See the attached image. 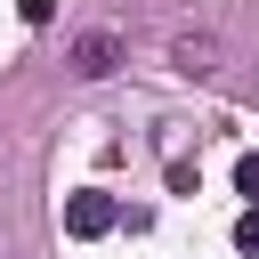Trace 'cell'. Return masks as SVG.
Here are the masks:
<instances>
[{"label": "cell", "instance_id": "1", "mask_svg": "<svg viewBox=\"0 0 259 259\" xmlns=\"http://www.w3.org/2000/svg\"><path fill=\"white\" fill-rule=\"evenodd\" d=\"M113 65H121V40H113V32H81V40H73V73H81V81H105Z\"/></svg>", "mask_w": 259, "mask_h": 259}, {"label": "cell", "instance_id": "2", "mask_svg": "<svg viewBox=\"0 0 259 259\" xmlns=\"http://www.w3.org/2000/svg\"><path fill=\"white\" fill-rule=\"evenodd\" d=\"M170 65L178 73H219V32H178L170 40Z\"/></svg>", "mask_w": 259, "mask_h": 259}, {"label": "cell", "instance_id": "3", "mask_svg": "<svg viewBox=\"0 0 259 259\" xmlns=\"http://www.w3.org/2000/svg\"><path fill=\"white\" fill-rule=\"evenodd\" d=\"M105 227H113V202H105V194H73V202H65V235L89 243V235H105Z\"/></svg>", "mask_w": 259, "mask_h": 259}, {"label": "cell", "instance_id": "4", "mask_svg": "<svg viewBox=\"0 0 259 259\" xmlns=\"http://www.w3.org/2000/svg\"><path fill=\"white\" fill-rule=\"evenodd\" d=\"M235 251L259 259V202H243V219H235Z\"/></svg>", "mask_w": 259, "mask_h": 259}, {"label": "cell", "instance_id": "5", "mask_svg": "<svg viewBox=\"0 0 259 259\" xmlns=\"http://www.w3.org/2000/svg\"><path fill=\"white\" fill-rule=\"evenodd\" d=\"M235 186H243V194L259 202V154H243V162H235Z\"/></svg>", "mask_w": 259, "mask_h": 259}, {"label": "cell", "instance_id": "6", "mask_svg": "<svg viewBox=\"0 0 259 259\" xmlns=\"http://www.w3.org/2000/svg\"><path fill=\"white\" fill-rule=\"evenodd\" d=\"M16 8H24V24H49L57 16V0H16Z\"/></svg>", "mask_w": 259, "mask_h": 259}]
</instances>
